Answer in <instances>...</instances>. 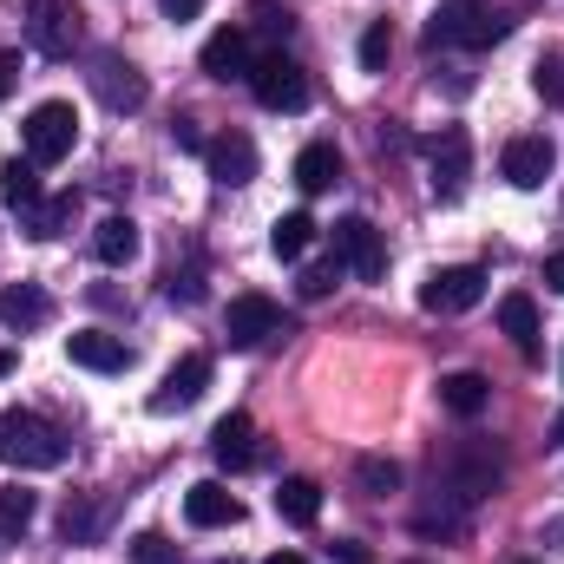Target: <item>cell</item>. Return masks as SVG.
<instances>
[{
  "label": "cell",
  "mask_w": 564,
  "mask_h": 564,
  "mask_svg": "<svg viewBox=\"0 0 564 564\" xmlns=\"http://www.w3.org/2000/svg\"><path fill=\"white\" fill-rule=\"evenodd\" d=\"M433 479H440V492H446V499L479 506V499H492V492H499L506 459H499L486 440H453L446 453H433Z\"/></svg>",
  "instance_id": "1"
},
{
  "label": "cell",
  "mask_w": 564,
  "mask_h": 564,
  "mask_svg": "<svg viewBox=\"0 0 564 564\" xmlns=\"http://www.w3.org/2000/svg\"><path fill=\"white\" fill-rule=\"evenodd\" d=\"M0 466L53 473V466H66V433L33 408H0Z\"/></svg>",
  "instance_id": "2"
},
{
  "label": "cell",
  "mask_w": 564,
  "mask_h": 564,
  "mask_svg": "<svg viewBox=\"0 0 564 564\" xmlns=\"http://www.w3.org/2000/svg\"><path fill=\"white\" fill-rule=\"evenodd\" d=\"M512 33V20L492 13V0H440L426 20V46H499Z\"/></svg>",
  "instance_id": "3"
},
{
  "label": "cell",
  "mask_w": 564,
  "mask_h": 564,
  "mask_svg": "<svg viewBox=\"0 0 564 564\" xmlns=\"http://www.w3.org/2000/svg\"><path fill=\"white\" fill-rule=\"evenodd\" d=\"M20 139H26V158H33V164H59V158H73V144H79V112H73V99H46V106H33L26 126H20Z\"/></svg>",
  "instance_id": "4"
},
{
  "label": "cell",
  "mask_w": 564,
  "mask_h": 564,
  "mask_svg": "<svg viewBox=\"0 0 564 564\" xmlns=\"http://www.w3.org/2000/svg\"><path fill=\"white\" fill-rule=\"evenodd\" d=\"M26 46L40 59H73L79 53V7L73 0H33L26 7Z\"/></svg>",
  "instance_id": "5"
},
{
  "label": "cell",
  "mask_w": 564,
  "mask_h": 564,
  "mask_svg": "<svg viewBox=\"0 0 564 564\" xmlns=\"http://www.w3.org/2000/svg\"><path fill=\"white\" fill-rule=\"evenodd\" d=\"M250 93H257L263 112H302V106H308V73H302L289 53H263V59L250 66Z\"/></svg>",
  "instance_id": "6"
},
{
  "label": "cell",
  "mask_w": 564,
  "mask_h": 564,
  "mask_svg": "<svg viewBox=\"0 0 564 564\" xmlns=\"http://www.w3.org/2000/svg\"><path fill=\"white\" fill-rule=\"evenodd\" d=\"M282 328H289V322H282V302L263 295V289L230 295V308H224V341H230V348H263V341L282 335Z\"/></svg>",
  "instance_id": "7"
},
{
  "label": "cell",
  "mask_w": 564,
  "mask_h": 564,
  "mask_svg": "<svg viewBox=\"0 0 564 564\" xmlns=\"http://www.w3.org/2000/svg\"><path fill=\"white\" fill-rule=\"evenodd\" d=\"M328 243H335V263H341V270H355L361 282L388 276V243H381V230H375L368 217H341V224L328 230Z\"/></svg>",
  "instance_id": "8"
},
{
  "label": "cell",
  "mask_w": 564,
  "mask_h": 564,
  "mask_svg": "<svg viewBox=\"0 0 564 564\" xmlns=\"http://www.w3.org/2000/svg\"><path fill=\"white\" fill-rule=\"evenodd\" d=\"M479 302H486V270L479 263H446L421 282V308H433V315H466Z\"/></svg>",
  "instance_id": "9"
},
{
  "label": "cell",
  "mask_w": 564,
  "mask_h": 564,
  "mask_svg": "<svg viewBox=\"0 0 564 564\" xmlns=\"http://www.w3.org/2000/svg\"><path fill=\"white\" fill-rule=\"evenodd\" d=\"M93 93H99L106 112H144V99H151L144 73L126 53H93Z\"/></svg>",
  "instance_id": "10"
},
{
  "label": "cell",
  "mask_w": 564,
  "mask_h": 564,
  "mask_svg": "<svg viewBox=\"0 0 564 564\" xmlns=\"http://www.w3.org/2000/svg\"><path fill=\"white\" fill-rule=\"evenodd\" d=\"M552 164H558V144L545 139V132H519V139H506V151H499V171H506L512 191H539L552 177Z\"/></svg>",
  "instance_id": "11"
},
{
  "label": "cell",
  "mask_w": 564,
  "mask_h": 564,
  "mask_svg": "<svg viewBox=\"0 0 564 564\" xmlns=\"http://www.w3.org/2000/svg\"><path fill=\"white\" fill-rule=\"evenodd\" d=\"M426 158H433V197L453 204L466 191V177H473V139H466V126H446L440 139L426 144Z\"/></svg>",
  "instance_id": "12"
},
{
  "label": "cell",
  "mask_w": 564,
  "mask_h": 564,
  "mask_svg": "<svg viewBox=\"0 0 564 564\" xmlns=\"http://www.w3.org/2000/svg\"><path fill=\"white\" fill-rule=\"evenodd\" d=\"M197 66H204L210 79H250V66H257V53H250V26H217V33L204 40Z\"/></svg>",
  "instance_id": "13"
},
{
  "label": "cell",
  "mask_w": 564,
  "mask_h": 564,
  "mask_svg": "<svg viewBox=\"0 0 564 564\" xmlns=\"http://www.w3.org/2000/svg\"><path fill=\"white\" fill-rule=\"evenodd\" d=\"M204 388H210V355H184V361H171V375L158 381L151 414H184Z\"/></svg>",
  "instance_id": "14"
},
{
  "label": "cell",
  "mask_w": 564,
  "mask_h": 564,
  "mask_svg": "<svg viewBox=\"0 0 564 564\" xmlns=\"http://www.w3.org/2000/svg\"><path fill=\"white\" fill-rule=\"evenodd\" d=\"M184 519H191L197 532H224V525L243 519V499H237L224 479H197V486L184 492Z\"/></svg>",
  "instance_id": "15"
},
{
  "label": "cell",
  "mask_w": 564,
  "mask_h": 564,
  "mask_svg": "<svg viewBox=\"0 0 564 564\" xmlns=\"http://www.w3.org/2000/svg\"><path fill=\"white\" fill-rule=\"evenodd\" d=\"M204 164H210V177L224 191H237V184L257 177V139L250 132H217V139L204 144Z\"/></svg>",
  "instance_id": "16"
},
{
  "label": "cell",
  "mask_w": 564,
  "mask_h": 564,
  "mask_svg": "<svg viewBox=\"0 0 564 564\" xmlns=\"http://www.w3.org/2000/svg\"><path fill=\"white\" fill-rule=\"evenodd\" d=\"M210 459H217L224 473L257 466V459H263V446H257V421H250V414H224V421L210 426Z\"/></svg>",
  "instance_id": "17"
},
{
  "label": "cell",
  "mask_w": 564,
  "mask_h": 564,
  "mask_svg": "<svg viewBox=\"0 0 564 564\" xmlns=\"http://www.w3.org/2000/svg\"><path fill=\"white\" fill-rule=\"evenodd\" d=\"M66 361L73 368H93V375H119L132 361V348L119 335H106V328H79V335H66Z\"/></svg>",
  "instance_id": "18"
},
{
  "label": "cell",
  "mask_w": 564,
  "mask_h": 564,
  "mask_svg": "<svg viewBox=\"0 0 564 564\" xmlns=\"http://www.w3.org/2000/svg\"><path fill=\"white\" fill-rule=\"evenodd\" d=\"M0 322H7L13 335H26V328L53 322V295H46L40 282H7V289H0Z\"/></svg>",
  "instance_id": "19"
},
{
  "label": "cell",
  "mask_w": 564,
  "mask_h": 564,
  "mask_svg": "<svg viewBox=\"0 0 564 564\" xmlns=\"http://www.w3.org/2000/svg\"><path fill=\"white\" fill-rule=\"evenodd\" d=\"M486 401H492V381H486V375H473V368L440 375V408H446L453 421H479V414H486Z\"/></svg>",
  "instance_id": "20"
},
{
  "label": "cell",
  "mask_w": 564,
  "mask_h": 564,
  "mask_svg": "<svg viewBox=\"0 0 564 564\" xmlns=\"http://www.w3.org/2000/svg\"><path fill=\"white\" fill-rule=\"evenodd\" d=\"M93 257L106 263V270H126L132 257H139V224L132 217H99V230H93Z\"/></svg>",
  "instance_id": "21"
},
{
  "label": "cell",
  "mask_w": 564,
  "mask_h": 564,
  "mask_svg": "<svg viewBox=\"0 0 564 564\" xmlns=\"http://www.w3.org/2000/svg\"><path fill=\"white\" fill-rule=\"evenodd\" d=\"M499 328L512 335V348L532 361L539 355V302L532 295H499Z\"/></svg>",
  "instance_id": "22"
},
{
  "label": "cell",
  "mask_w": 564,
  "mask_h": 564,
  "mask_svg": "<svg viewBox=\"0 0 564 564\" xmlns=\"http://www.w3.org/2000/svg\"><path fill=\"white\" fill-rule=\"evenodd\" d=\"M335 177H341V151H335L328 139H322V144H302V151H295V184H302L308 197H315V191H328Z\"/></svg>",
  "instance_id": "23"
},
{
  "label": "cell",
  "mask_w": 564,
  "mask_h": 564,
  "mask_svg": "<svg viewBox=\"0 0 564 564\" xmlns=\"http://www.w3.org/2000/svg\"><path fill=\"white\" fill-rule=\"evenodd\" d=\"M276 512L289 519V525H315V519H322V486L302 479V473H289V479L276 486Z\"/></svg>",
  "instance_id": "24"
},
{
  "label": "cell",
  "mask_w": 564,
  "mask_h": 564,
  "mask_svg": "<svg viewBox=\"0 0 564 564\" xmlns=\"http://www.w3.org/2000/svg\"><path fill=\"white\" fill-rule=\"evenodd\" d=\"M0 197H7V210L26 217V210L40 204V164H33V158H7V164H0Z\"/></svg>",
  "instance_id": "25"
},
{
  "label": "cell",
  "mask_w": 564,
  "mask_h": 564,
  "mask_svg": "<svg viewBox=\"0 0 564 564\" xmlns=\"http://www.w3.org/2000/svg\"><path fill=\"white\" fill-rule=\"evenodd\" d=\"M308 243H315V217H308V210H289V217L270 224V250H276V263H302Z\"/></svg>",
  "instance_id": "26"
},
{
  "label": "cell",
  "mask_w": 564,
  "mask_h": 564,
  "mask_svg": "<svg viewBox=\"0 0 564 564\" xmlns=\"http://www.w3.org/2000/svg\"><path fill=\"white\" fill-rule=\"evenodd\" d=\"M73 210H79V197H73V191H59V197H40V204L26 210V237H59V230L73 224Z\"/></svg>",
  "instance_id": "27"
},
{
  "label": "cell",
  "mask_w": 564,
  "mask_h": 564,
  "mask_svg": "<svg viewBox=\"0 0 564 564\" xmlns=\"http://www.w3.org/2000/svg\"><path fill=\"white\" fill-rule=\"evenodd\" d=\"M355 486H361L368 499H388V492L401 486V466H394L388 453H361V459H355Z\"/></svg>",
  "instance_id": "28"
},
{
  "label": "cell",
  "mask_w": 564,
  "mask_h": 564,
  "mask_svg": "<svg viewBox=\"0 0 564 564\" xmlns=\"http://www.w3.org/2000/svg\"><path fill=\"white\" fill-rule=\"evenodd\" d=\"M414 532H421V539H433V532H440V539H459V532H466V506H459V499H453V506H446V499H440V506H421V512H414Z\"/></svg>",
  "instance_id": "29"
},
{
  "label": "cell",
  "mask_w": 564,
  "mask_h": 564,
  "mask_svg": "<svg viewBox=\"0 0 564 564\" xmlns=\"http://www.w3.org/2000/svg\"><path fill=\"white\" fill-rule=\"evenodd\" d=\"M33 525V492L26 486H7L0 492V539H20Z\"/></svg>",
  "instance_id": "30"
},
{
  "label": "cell",
  "mask_w": 564,
  "mask_h": 564,
  "mask_svg": "<svg viewBox=\"0 0 564 564\" xmlns=\"http://www.w3.org/2000/svg\"><path fill=\"white\" fill-rule=\"evenodd\" d=\"M388 53H394V33H388V20H375V26L361 33V66H368V73H381V66H388Z\"/></svg>",
  "instance_id": "31"
},
{
  "label": "cell",
  "mask_w": 564,
  "mask_h": 564,
  "mask_svg": "<svg viewBox=\"0 0 564 564\" xmlns=\"http://www.w3.org/2000/svg\"><path fill=\"white\" fill-rule=\"evenodd\" d=\"M164 295H171V302H204V270H197V263H191V270L171 263V270H164Z\"/></svg>",
  "instance_id": "32"
},
{
  "label": "cell",
  "mask_w": 564,
  "mask_h": 564,
  "mask_svg": "<svg viewBox=\"0 0 564 564\" xmlns=\"http://www.w3.org/2000/svg\"><path fill=\"white\" fill-rule=\"evenodd\" d=\"M335 282H341V263H315V270H302L295 295L302 302H322V295H335Z\"/></svg>",
  "instance_id": "33"
},
{
  "label": "cell",
  "mask_w": 564,
  "mask_h": 564,
  "mask_svg": "<svg viewBox=\"0 0 564 564\" xmlns=\"http://www.w3.org/2000/svg\"><path fill=\"white\" fill-rule=\"evenodd\" d=\"M532 86H539V99L564 106V53H552V59H539V66H532Z\"/></svg>",
  "instance_id": "34"
},
{
  "label": "cell",
  "mask_w": 564,
  "mask_h": 564,
  "mask_svg": "<svg viewBox=\"0 0 564 564\" xmlns=\"http://www.w3.org/2000/svg\"><path fill=\"white\" fill-rule=\"evenodd\" d=\"M132 564H177V545L164 532H139L132 539Z\"/></svg>",
  "instance_id": "35"
},
{
  "label": "cell",
  "mask_w": 564,
  "mask_h": 564,
  "mask_svg": "<svg viewBox=\"0 0 564 564\" xmlns=\"http://www.w3.org/2000/svg\"><path fill=\"white\" fill-rule=\"evenodd\" d=\"M59 532H66V539H93V532H99V506H66V512H59Z\"/></svg>",
  "instance_id": "36"
},
{
  "label": "cell",
  "mask_w": 564,
  "mask_h": 564,
  "mask_svg": "<svg viewBox=\"0 0 564 564\" xmlns=\"http://www.w3.org/2000/svg\"><path fill=\"white\" fill-rule=\"evenodd\" d=\"M171 144H177V151H204V132H197V119H177V126H171Z\"/></svg>",
  "instance_id": "37"
},
{
  "label": "cell",
  "mask_w": 564,
  "mask_h": 564,
  "mask_svg": "<svg viewBox=\"0 0 564 564\" xmlns=\"http://www.w3.org/2000/svg\"><path fill=\"white\" fill-rule=\"evenodd\" d=\"M13 86H20V53H13V46H0V99H7Z\"/></svg>",
  "instance_id": "38"
},
{
  "label": "cell",
  "mask_w": 564,
  "mask_h": 564,
  "mask_svg": "<svg viewBox=\"0 0 564 564\" xmlns=\"http://www.w3.org/2000/svg\"><path fill=\"white\" fill-rule=\"evenodd\" d=\"M257 26L263 33H289V13H276V0H257Z\"/></svg>",
  "instance_id": "39"
},
{
  "label": "cell",
  "mask_w": 564,
  "mask_h": 564,
  "mask_svg": "<svg viewBox=\"0 0 564 564\" xmlns=\"http://www.w3.org/2000/svg\"><path fill=\"white\" fill-rule=\"evenodd\" d=\"M158 7H164V20H191V13H197L204 0H158Z\"/></svg>",
  "instance_id": "40"
},
{
  "label": "cell",
  "mask_w": 564,
  "mask_h": 564,
  "mask_svg": "<svg viewBox=\"0 0 564 564\" xmlns=\"http://www.w3.org/2000/svg\"><path fill=\"white\" fill-rule=\"evenodd\" d=\"M545 282L564 295V250H558V257H545Z\"/></svg>",
  "instance_id": "41"
},
{
  "label": "cell",
  "mask_w": 564,
  "mask_h": 564,
  "mask_svg": "<svg viewBox=\"0 0 564 564\" xmlns=\"http://www.w3.org/2000/svg\"><path fill=\"white\" fill-rule=\"evenodd\" d=\"M335 558H341V564H368V552H361L355 539H341V545H335Z\"/></svg>",
  "instance_id": "42"
},
{
  "label": "cell",
  "mask_w": 564,
  "mask_h": 564,
  "mask_svg": "<svg viewBox=\"0 0 564 564\" xmlns=\"http://www.w3.org/2000/svg\"><path fill=\"white\" fill-rule=\"evenodd\" d=\"M263 564H308L302 552H276V558H263Z\"/></svg>",
  "instance_id": "43"
},
{
  "label": "cell",
  "mask_w": 564,
  "mask_h": 564,
  "mask_svg": "<svg viewBox=\"0 0 564 564\" xmlns=\"http://www.w3.org/2000/svg\"><path fill=\"white\" fill-rule=\"evenodd\" d=\"M552 446H564V414H558V421H552Z\"/></svg>",
  "instance_id": "44"
},
{
  "label": "cell",
  "mask_w": 564,
  "mask_h": 564,
  "mask_svg": "<svg viewBox=\"0 0 564 564\" xmlns=\"http://www.w3.org/2000/svg\"><path fill=\"white\" fill-rule=\"evenodd\" d=\"M414 564H421V558H414Z\"/></svg>",
  "instance_id": "45"
}]
</instances>
